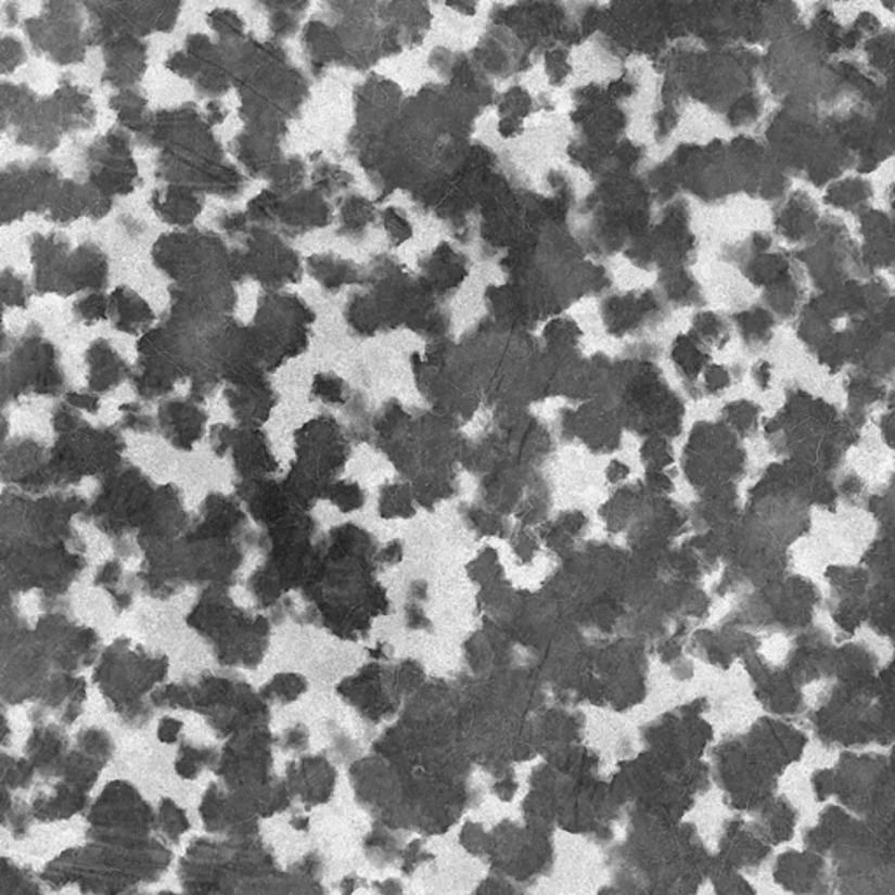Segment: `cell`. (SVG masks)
<instances>
[{"mask_svg":"<svg viewBox=\"0 0 895 895\" xmlns=\"http://www.w3.org/2000/svg\"><path fill=\"white\" fill-rule=\"evenodd\" d=\"M162 819L163 829H165L168 836L174 838V840L179 838V834H182V832L188 829V820H186V815L182 814L179 808H176V805L170 803V801H165V803H163Z\"/></svg>","mask_w":895,"mask_h":895,"instance_id":"obj_1","label":"cell"}]
</instances>
